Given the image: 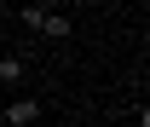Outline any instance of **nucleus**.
I'll list each match as a JSON object with an SVG mask.
<instances>
[{
	"label": "nucleus",
	"mask_w": 150,
	"mask_h": 127,
	"mask_svg": "<svg viewBox=\"0 0 150 127\" xmlns=\"http://www.w3.org/2000/svg\"><path fill=\"white\" fill-rule=\"evenodd\" d=\"M23 81H29V58H23V52H6V58H0V87H23Z\"/></svg>",
	"instance_id": "nucleus-3"
},
{
	"label": "nucleus",
	"mask_w": 150,
	"mask_h": 127,
	"mask_svg": "<svg viewBox=\"0 0 150 127\" xmlns=\"http://www.w3.org/2000/svg\"><path fill=\"white\" fill-rule=\"evenodd\" d=\"M133 6H144V0H133Z\"/></svg>",
	"instance_id": "nucleus-4"
},
{
	"label": "nucleus",
	"mask_w": 150,
	"mask_h": 127,
	"mask_svg": "<svg viewBox=\"0 0 150 127\" xmlns=\"http://www.w3.org/2000/svg\"><path fill=\"white\" fill-rule=\"evenodd\" d=\"M0 116H6V127H35L40 116H46V104H40L35 92H18V98H12V104L0 110Z\"/></svg>",
	"instance_id": "nucleus-2"
},
{
	"label": "nucleus",
	"mask_w": 150,
	"mask_h": 127,
	"mask_svg": "<svg viewBox=\"0 0 150 127\" xmlns=\"http://www.w3.org/2000/svg\"><path fill=\"white\" fill-rule=\"evenodd\" d=\"M18 18H23V29L52 35V40H69V35H75V23H69V18H58V12H46V6H23Z\"/></svg>",
	"instance_id": "nucleus-1"
}]
</instances>
